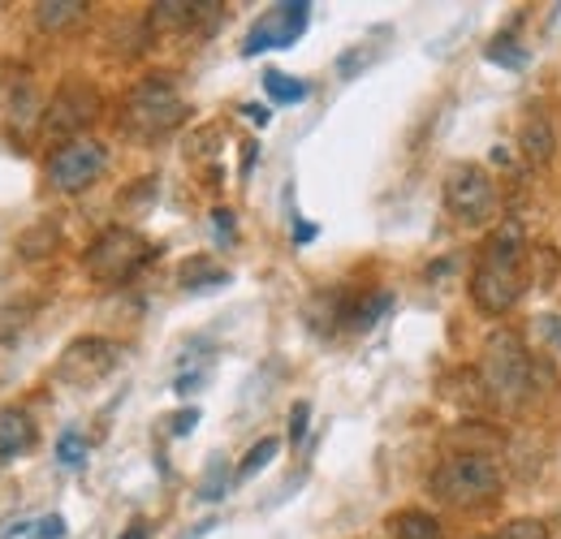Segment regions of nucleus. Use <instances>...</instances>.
<instances>
[{
  "mask_svg": "<svg viewBox=\"0 0 561 539\" xmlns=\"http://www.w3.org/2000/svg\"><path fill=\"white\" fill-rule=\"evenodd\" d=\"M527 289V272H523V225L505 220L496 225L480 251V264L471 272V298L484 316H505L518 307Z\"/></svg>",
  "mask_w": 561,
  "mask_h": 539,
  "instance_id": "1",
  "label": "nucleus"
},
{
  "mask_svg": "<svg viewBox=\"0 0 561 539\" xmlns=\"http://www.w3.org/2000/svg\"><path fill=\"white\" fill-rule=\"evenodd\" d=\"M432 492L454 509H484L501 496V471L489 454H454L432 471Z\"/></svg>",
  "mask_w": 561,
  "mask_h": 539,
  "instance_id": "2",
  "label": "nucleus"
},
{
  "mask_svg": "<svg viewBox=\"0 0 561 539\" xmlns=\"http://www.w3.org/2000/svg\"><path fill=\"white\" fill-rule=\"evenodd\" d=\"M186 117V100L178 91V82L169 73H147L142 82H135V91L126 95V130H135L139 138H160L169 130H178Z\"/></svg>",
  "mask_w": 561,
  "mask_h": 539,
  "instance_id": "3",
  "label": "nucleus"
},
{
  "mask_svg": "<svg viewBox=\"0 0 561 539\" xmlns=\"http://www.w3.org/2000/svg\"><path fill=\"white\" fill-rule=\"evenodd\" d=\"M480 376L489 385V393L496 402L518 405L531 398V354L518 333L496 329L484 341V358H480Z\"/></svg>",
  "mask_w": 561,
  "mask_h": 539,
  "instance_id": "4",
  "label": "nucleus"
},
{
  "mask_svg": "<svg viewBox=\"0 0 561 539\" xmlns=\"http://www.w3.org/2000/svg\"><path fill=\"white\" fill-rule=\"evenodd\" d=\"M156 251L142 242L135 229H122V225H113V229H104L91 246H87V272L95 276V280H104V285H122V280H130L135 272L151 260Z\"/></svg>",
  "mask_w": 561,
  "mask_h": 539,
  "instance_id": "5",
  "label": "nucleus"
},
{
  "mask_svg": "<svg viewBox=\"0 0 561 539\" xmlns=\"http://www.w3.org/2000/svg\"><path fill=\"white\" fill-rule=\"evenodd\" d=\"M440 195H445L449 216L462 220V225H489L496 216V186H492L489 169H480L471 160H462V164H454L445 173Z\"/></svg>",
  "mask_w": 561,
  "mask_h": 539,
  "instance_id": "6",
  "label": "nucleus"
},
{
  "mask_svg": "<svg viewBox=\"0 0 561 539\" xmlns=\"http://www.w3.org/2000/svg\"><path fill=\"white\" fill-rule=\"evenodd\" d=\"M104 164H108V151L95 138H70L48 156V186L61 195H78L100 182Z\"/></svg>",
  "mask_w": 561,
  "mask_h": 539,
  "instance_id": "7",
  "label": "nucleus"
},
{
  "mask_svg": "<svg viewBox=\"0 0 561 539\" xmlns=\"http://www.w3.org/2000/svg\"><path fill=\"white\" fill-rule=\"evenodd\" d=\"M95 113H100V95H95V87H87V82H66L53 100H48V108H44V135L48 138H82L78 130L82 126H91L95 122Z\"/></svg>",
  "mask_w": 561,
  "mask_h": 539,
  "instance_id": "8",
  "label": "nucleus"
},
{
  "mask_svg": "<svg viewBox=\"0 0 561 539\" xmlns=\"http://www.w3.org/2000/svg\"><path fill=\"white\" fill-rule=\"evenodd\" d=\"M307 22H311V4H307V0L273 4V9L247 31L242 53H247V57H260V53H268V48H289V44L307 31Z\"/></svg>",
  "mask_w": 561,
  "mask_h": 539,
  "instance_id": "9",
  "label": "nucleus"
},
{
  "mask_svg": "<svg viewBox=\"0 0 561 539\" xmlns=\"http://www.w3.org/2000/svg\"><path fill=\"white\" fill-rule=\"evenodd\" d=\"M122 363V345L108 337H82L73 341L70 349L61 354V363H57V380L61 385H95V380H104L113 367Z\"/></svg>",
  "mask_w": 561,
  "mask_h": 539,
  "instance_id": "10",
  "label": "nucleus"
},
{
  "mask_svg": "<svg viewBox=\"0 0 561 539\" xmlns=\"http://www.w3.org/2000/svg\"><path fill=\"white\" fill-rule=\"evenodd\" d=\"M220 9L225 4H216V0H160V4H151V22L160 31H195V26L211 31Z\"/></svg>",
  "mask_w": 561,
  "mask_h": 539,
  "instance_id": "11",
  "label": "nucleus"
},
{
  "mask_svg": "<svg viewBox=\"0 0 561 539\" xmlns=\"http://www.w3.org/2000/svg\"><path fill=\"white\" fill-rule=\"evenodd\" d=\"M35 449V423L26 410H0V467Z\"/></svg>",
  "mask_w": 561,
  "mask_h": 539,
  "instance_id": "12",
  "label": "nucleus"
},
{
  "mask_svg": "<svg viewBox=\"0 0 561 539\" xmlns=\"http://www.w3.org/2000/svg\"><path fill=\"white\" fill-rule=\"evenodd\" d=\"M518 147L531 164H549L553 151H558V135H553V122L549 117H527L523 135H518Z\"/></svg>",
  "mask_w": 561,
  "mask_h": 539,
  "instance_id": "13",
  "label": "nucleus"
},
{
  "mask_svg": "<svg viewBox=\"0 0 561 539\" xmlns=\"http://www.w3.org/2000/svg\"><path fill=\"white\" fill-rule=\"evenodd\" d=\"M178 280H182L186 294H208V289L229 285V272L220 268V264H211L208 255H199V260H186V264H182Z\"/></svg>",
  "mask_w": 561,
  "mask_h": 539,
  "instance_id": "14",
  "label": "nucleus"
},
{
  "mask_svg": "<svg viewBox=\"0 0 561 539\" xmlns=\"http://www.w3.org/2000/svg\"><path fill=\"white\" fill-rule=\"evenodd\" d=\"M82 13H87L82 0H39V4H35V22H39V31H66V26L78 22Z\"/></svg>",
  "mask_w": 561,
  "mask_h": 539,
  "instance_id": "15",
  "label": "nucleus"
},
{
  "mask_svg": "<svg viewBox=\"0 0 561 539\" xmlns=\"http://www.w3.org/2000/svg\"><path fill=\"white\" fill-rule=\"evenodd\" d=\"M393 539H440V523L427 509H402L393 514Z\"/></svg>",
  "mask_w": 561,
  "mask_h": 539,
  "instance_id": "16",
  "label": "nucleus"
},
{
  "mask_svg": "<svg viewBox=\"0 0 561 539\" xmlns=\"http://www.w3.org/2000/svg\"><path fill=\"white\" fill-rule=\"evenodd\" d=\"M264 91H268L273 104H302V100L311 95L307 82H298V78H289V73H280V69H268V73H264Z\"/></svg>",
  "mask_w": 561,
  "mask_h": 539,
  "instance_id": "17",
  "label": "nucleus"
},
{
  "mask_svg": "<svg viewBox=\"0 0 561 539\" xmlns=\"http://www.w3.org/2000/svg\"><path fill=\"white\" fill-rule=\"evenodd\" d=\"M389 307H393V294H376V298H363L358 307H351V311H346V324L363 333V329H371V324H376V320H380Z\"/></svg>",
  "mask_w": 561,
  "mask_h": 539,
  "instance_id": "18",
  "label": "nucleus"
},
{
  "mask_svg": "<svg viewBox=\"0 0 561 539\" xmlns=\"http://www.w3.org/2000/svg\"><path fill=\"white\" fill-rule=\"evenodd\" d=\"M277 449H280V440L277 436H264L260 445H251V454H247V462L238 467V483H247V479H255V474L264 471L273 458H277Z\"/></svg>",
  "mask_w": 561,
  "mask_h": 539,
  "instance_id": "19",
  "label": "nucleus"
},
{
  "mask_svg": "<svg viewBox=\"0 0 561 539\" xmlns=\"http://www.w3.org/2000/svg\"><path fill=\"white\" fill-rule=\"evenodd\" d=\"M57 458H61V467L78 471V467L87 462V440H82L78 432H66V436L57 440Z\"/></svg>",
  "mask_w": 561,
  "mask_h": 539,
  "instance_id": "20",
  "label": "nucleus"
},
{
  "mask_svg": "<svg viewBox=\"0 0 561 539\" xmlns=\"http://www.w3.org/2000/svg\"><path fill=\"white\" fill-rule=\"evenodd\" d=\"M489 61H496V66H505V69H523L527 66V53L514 48V39H496L489 48Z\"/></svg>",
  "mask_w": 561,
  "mask_h": 539,
  "instance_id": "21",
  "label": "nucleus"
},
{
  "mask_svg": "<svg viewBox=\"0 0 561 539\" xmlns=\"http://www.w3.org/2000/svg\"><path fill=\"white\" fill-rule=\"evenodd\" d=\"M225 479H229V467L216 458L208 467V474H204V483H199V496H204V501H220V496H225Z\"/></svg>",
  "mask_w": 561,
  "mask_h": 539,
  "instance_id": "22",
  "label": "nucleus"
},
{
  "mask_svg": "<svg viewBox=\"0 0 561 539\" xmlns=\"http://www.w3.org/2000/svg\"><path fill=\"white\" fill-rule=\"evenodd\" d=\"M505 539H549V531H545V523H536V518H518V523L505 527Z\"/></svg>",
  "mask_w": 561,
  "mask_h": 539,
  "instance_id": "23",
  "label": "nucleus"
},
{
  "mask_svg": "<svg viewBox=\"0 0 561 539\" xmlns=\"http://www.w3.org/2000/svg\"><path fill=\"white\" fill-rule=\"evenodd\" d=\"M307 418H311V405L307 402H298L294 410H289V440H294V445L307 436Z\"/></svg>",
  "mask_w": 561,
  "mask_h": 539,
  "instance_id": "24",
  "label": "nucleus"
},
{
  "mask_svg": "<svg viewBox=\"0 0 561 539\" xmlns=\"http://www.w3.org/2000/svg\"><path fill=\"white\" fill-rule=\"evenodd\" d=\"M211 229H216L220 242H233V211L229 207H216L211 211Z\"/></svg>",
  "mask_w": 561,
  "mask_h": 539,
  "instance_id": "25",
  "label": "nucleus"
},
{
  "mask_svg": "<svg viewBox=\"0 0 561 539\" xmlns=\"http://www.w3.org/2000/svg\"><path fill=\"white\" fill-rule=\"evenodd\" d=\"M169 423H173V427H169L173 436H186V432H191V427L199 423V410H178V414H173Z\"/></svg>",
  "mask_w": 561,
  "mask_h": 539,
  "instance_id": "26",
  "label": "nucleus"
},
{
  "mask_svg": "<svg viewBox=\"0 0 561 539\" xmlns=\"http://www.w3.org/2000/svg\"><path fill=\"white\" fill-rule=\"evenodd\" d=\"M540 337L561 354V316H545V320H540Z\"/></svg>",
  "mask_w": 561,
  "mask_h": 539,
  "instance_id": "27",
  "label": "nucleus"
},
{
  "mask_svg": "<svg viewBox=\"0 0 561 539\" xmlns=\"http://www.w3.org/2000/svg\"><path fill=\"white\" fill-rule=\"evenodd\" d=\"M35 536L39 539H66V518H57V514H53V518H44Z\"/></svg>",
  "mask_w": 561,
  "mask_h": 539,
  "instance_id": "28",
  "label": "nucleus"
},
{
  "mask_svg": "<svg viewBox=\"0 0 561 539\" xmlns=\"http://www.w3.org/2000/svg\"><path fill=\"white\" fill-rule=\"evenodd\" d=\"M242 113H247V117H251L255 126H268V108H264V104H247Z\"/></svg>",
  "mask_w": 561,
  "mask_h": 539,
  "instance_id": "29",
  "label": "nucleus"
},
{
  "mask_svg": "<svg viewBox=\"0 0 561 539\" xmlns=\"http://www.w3.org/2000/svg\"><path fill=\"white\" fill-rule=\"evenodd\" d=\"M311 238H316V225H294V242H298V246H307Z\"/></svg>",
  "mask_w": 561,
  "mask_h": 539,
  "instance_id": "30",
  "label": "nucleus"
},
{
  "mask_svg": "<svg viewBox=\"0 0 561 539\" xmlns=\"http://www.w3.org/2000/svg\"><path fill=\"white\" fill-rule=\"evenodd\" d=\"M122 539H147V523H142V518H135V523L126 527V536H122Z\"/></svg>",
  "mask_w": 561,
  "mask_h": 539,
  "instance_id": "31",
  "label": "nucleus"
},
{
  "mask_svg": "<svg viewBox=\"0 0 561 539\" xmlns=\"http://www.w3.org/2000/svg\"><path fill=\"white\" fill-rule=\"evenodd\" d=\"M480 539H489V536H480Z\"/></svg>",
  "mask_w": 561,
  "mask_h": 539,
  "instance_id": "32",
  "label": "nucleus"
}]
</instances>
